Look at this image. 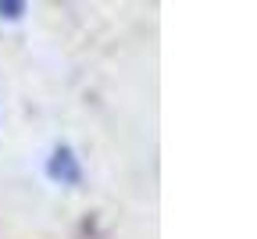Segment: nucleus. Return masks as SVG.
<instances>
[{
  "label": "nucleus",
  "instance_id": "1",
  "mask_svg": "<svg viewBox=\"0 0 257 239\" xmlns=\"http://www.w3.org/2000/svg\"><path fill=\"white\" fill-rule=\"evenodd\" d=\"M47 175L61 186H75L82 179V168H79V157L72 154V147H57L47 161Z\"/></svg>",
  "mask_w": 257,
  "mask_h": 239
},
{
  "label": "nucleus",
  "instance_id": "2",
  "mask_svg": "<svg viewBox=\"0 0 257 239\" xmlns=\"http://www.w3.org/2000/svg\"><path fill=\"white\" fill-rule=\"evenodd\" d=\"M22 15H25V4H22V0H0V18L18 22Z\"/></svg>",
  "mask_w": 257,
  "mask_h": 239
}]
</instances>
